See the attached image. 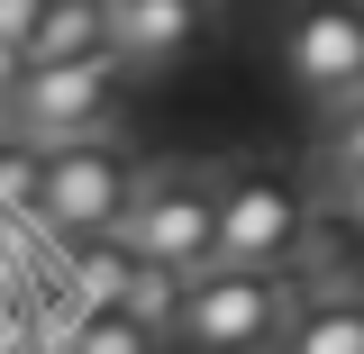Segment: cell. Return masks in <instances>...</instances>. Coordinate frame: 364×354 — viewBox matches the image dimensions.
Wrapping results in <instances>:
<instances>
[{
  "instance_id": "277c9868",
  "label": "cell",
  "mask_w": 364,
  "mask_h": 354,
  "mask_svg": "<svg viewBox=\"0 0 364 354\" xmlns=\"http://www.w3.org/2000/svg\"><path fill=\"white\" fill-rule=\"evenodd\" d=\"M119 55H82V64H28L18 91L0 100V128L18 145H82V136L119 128V100H128Z\"/></svg>"
},
{
  "instance_id": "2e32d148",
  "label": "cell",
  "mask_w": 364,
  "mask_h": 354,
  "mask_svg": "<svg viewBox=\"0 0 364 354\" xmlns=\"http://www.w3.org/2000/svg\"><path fill=\"white\" fill-rule=\"evenodd\" d=\"M18 73H28V55H18V45H0V100L18 91Z\"/></svg>"
},
{
  "instance_id": "6da1fadb",
  "label": "cell",
  "mask_w": 364,
  "mask_h": 354,
  "mask_svg": "<svg viewBox=\"0 0 364 354\" xmlns=\"http://www.w3.org/2000/svg\"><path fill=\"white\" fill-rule=\"evenodd\" d=\"M301 282L291 272H255V264H200L182 282V318L173 345L182 354H273L301 318Z\"/></svg>"
},
{
  "instance_id": "52a82bcc",
  "label": "cell",
  "mask_w": 364,
  "mask_h": 354,
  "mask_svg": "<svg viewBox=\"0 0 364 354\" xmlns=\"http://www.w3.org/2000/svg\"><path fill=\"white\" fill-rule=\"evenodd\" d=\"M219 37V0H109V55L119 73H173L182 55Z\"/></svg>"
},
{
  "instance_id": "7c38bea8",
  "label": "cell",
  "mask_w": 364,
  "mask_h": 354,
  "mask_svg": "<svg viewBox=\"0 0 364 354\" xmlns=\"http://www.w3.org/2000/svg\"><path fill=\"white\" fill-rule=\"evenodd\" d=\"M318 173H364V100L318 109Z\"/></svg>"
},
{
  "instance_id": "3957f363",
  "label": "cell",
  "mask_w": 364,
  "mask_h": 354,
  "mask_svg": "<svg viewBox=\"0 0 364 354\" xmlns=\"http://www.w3.org/2000/svg\"><path fill=\"white\" fill-rule=\"evenodd\" d=\"M210 200H219V264H255V272H282L318 219L310 191L291 173H273V164H255V155H219Z\"/></svg>"
},
{
  "instance_id": "9a60e30c",
  "label": "cell",
  "mask_w": 364,
  "mask_h": 354,
  "mask_svg": "<svg viewBox=\"0 0 364 354\" xmlns=\"http://www.w3.org/2000/svg\"><path fill=\"white\" fill-rule=\"evenodd\" d=\"M37 9H46V0H0V45L28 37V28H37Z\"/></svg>"
},
{
  "instance_id": "8992f818",
  "label": "cell",
  "mask_w": 364,
  "mask_h": 354,
  "mask_svg": "<svg viewBox=\"0 0 364 354\" xmlns=\"http://www.w3.org/2000/svg\"><path fill=\"white\" fill-rule=\"evenodd\" d=\"M273 55H282V82L310 91L318 109L364 100V0H291Z\"/></svg>"
},
{
  "instance_id": "30bf717a",
  "label": "cell",
  "mask_w": 364,
  "mask_h": 354,
  "mask_svg": "<svg viewBox=\"0 0 364 354\" xmlns=\"http://www.w3.org/2000/svg\"><path fill=\"white\" fill-rule=\"evenodd\" d=\"M273 354H364V291H355V282L310 291L301 318H291V336H282Z\"/></svg>"
},
{
  "instance_id": "5bb4252c",
  "label": "cell",
  "mask_w": 364,
  "mask_h": 354,
  "mask_svg": "<svg viewBox=\"0 0 364 354\" xmlns=\"http://www.w3.org/2000/svg\"><path fill=\"white\" fill-rule=\"evenodd\" d=\"M328 227H346L364 245V173H328Z\"/></svg>"
},
{
  "instance_id": "5b68a950",
  "label": "cell",
  "mask_w": 364,
  "mask_h": 354,
  "mask_svg": "<svg viewBox=\"0 0 364 354\" xmlns=\"http://www.w3.org/2000/svg\"><path fill=\"white\" fill-rule=\"evenodd\" d=\"M136 164L119 136H82V145H46V200H37V236L73 245V236H119L128 219Z\"/></svg>"
},
{
  "instance_id": "ba28073f",
  "label": "cell",
  "mask_w": 364,
  "mask_h": 354,
  "mask_svg": "<svg viewBox=\"0 0 364 354\" xmlns=\"http://www.w3.org/2000/svg\"><path fill=\"white\" fill-rule=\"evenodd\" d=\"M28 64H82V55H109V0H46L37 28L18 37Z\"/></svg>"
},
{
  "instance_id": "8fae6325",
  "label": "cell",
  "mask_w": 364,
  "mask_h": 354,
  "mask_svg": "<svg viewBox=\"0 0 364 354\" xmlns=\"http://www.w3.org/2000/svg\"><path fill=\"white\" fill-rule=\"evenodd\" d=\"M182 282L191 272H164V264H136L128 291H119V318H136L155 345H173V318H182Z\"/></svg>"
},
{
  "instance_id": "4fadbf2b",
  "label": "cell",
  "mask_w": 364,
  "mask_h": 354,
  "mask_svg": "<svg viewBox=\"0 0 364 354\" xmlns=\"http://www.w3.org/2000/svg\"><path fill=\"white\" fill-rule=\"evenodd\" d=\"M73 354H155V336H146L136 318H119V309H91L82 336H73Z\"/></svg>"
},
{
  "instance_id": "7a4b0ae2",
  "label": "cell",
  "mask_w": 364,
  "mask_h": 354,
  "mask_svg": "<svg viewBox=\"0 0 364 354\" xmlns=\"http://www.w3.org/2000/svg\"><path fill=\"white\" fill-rule=\"evenodd\" d=\"M119 245H128L136 264H164V272L219 264V200H210V164H200V155L136 164V191H128V219H119Z\"/></svg>"
},
{
  "instance_id": "9c48e42d",
  "label": "cell",
  "mask_w": 364,
  "mask_h": 354,
  "mask_svg": "<svg viewBox=\"0 0 364 354\" xmlns=\"http://www.w3.org/2000/svg\"><path fill=\"white\" fill-rule=\"evenodd\" d=\"M46 272H55L82 309H119V291H128L136 255L119 245V236H73V245H55V255H46Z\"/></svg>"
}]
</instances>
